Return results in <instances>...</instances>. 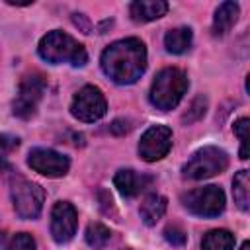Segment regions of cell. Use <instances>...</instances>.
I'll use <instances>...</instances> for the list:
<instances>
[{
    "instance_id": "6da1fadb",
    "label": "cell",
    "mask_w": 250,
    "mask_h": 250,
    "mask_svg": "<svg viewBox=\"0 0 250 250\" xmlns=\"http://www.w3.org/2000/svg\"><path fill=\"white\" fill-rule=\"evenodd\" d=\"M100 64L104 74L115 84H133L146 68V47L137 37L119 39L102 53Z\"/></svg>"
},
{
    "instance_id": "7a4b0ae2",
    "label": "cell",
    "mask_w": 250,
    "mask_h": 250,
    "mask_svg": "<svg viewBox=\"0 0 250 250\" xmlns=\"http://www.w3.org/2000/svg\"><path fill=\"white\" fill-rule=\"evenodd\" d=\"M37 51H39L41 59L51 62V64L68 62L72 66H84L88 61V53H86L84 45H80L68 33L59 31V29L43 35Z\"/></svg>"
},
{
    "instance_id": "3957f363",
    "label": "cell",
    "mask_w": 250,
    "mask_h": 250,
    "mask_svg": "<svg viewBox=\"0 0 250 250\" xmlns=\"http://www.w3.org/2000/svg\"><path fill=\"white\" fill-rule=\"evenodd\" d=\"M188 86H189V82L182 68H176V66L162 68L152 80L150 104L162 111L174 109L182 102L184 94L188 92Z\"/></svg>"
},
{
    "instance_id": "277c9868",
    "label": "cell",
    "mask_w": 250,
    "mask_h": 250,
    "mask_svg": "<svg viewBox=\"0 0 250 250\" xmlns=\"http://www.w3.org/2000/svg\"><path fill=\"white\" fill-rule=\"evenodd\" d=\"M229 166V154L219 146H203L191 154V158L184 164V176L191 180H205L225 172Z\"/></svg>"
},
{
    "instance_id": "5b68a950",
    "label": "cell",
    "mask_w": 250,
    "mask_h": 250,
    "mask_svg": "<svg viewBox=\"0 0 250 250\" xmlns=\"http://www.w3.org/2000/svg\"><path fill=\"white\" fill-rule=\"evenodd\" d=\"M45 88H47V80L43 74H39V72L25 74L20 80L18 94L14 98V104H12L14 115L20 119H29L31 115H35L37 105L45 94Z\"/></svg>"
},
{
    "instance_id": "8992f818",
    "label": "cell",
    "mask_w": 250,
    "mask_h": 250,
    "mask_svg": "<svg viewBox=\"0 0 250 250\" xmlns=\"http://www.w3.org/2000/svg\"><path fill=\"white\" fill-rule=\"evenodd\" d=\"M12 203H14V211L18 213V217L21 219H37L41 215L43 209V201H45V191L39 184L23 180V178H16L12 182Z\"/></svg>"
},
{
    "instance_id": "52a82bcc",
    "label": "cell",
    "mask_w": 250,
    "mask_h": 250,
    "mask_svg": "<svg viewBox=\"0 0 250 250\" xmlns=\"http://www.w3.org/2000/svg\"><path fill=\"white\" fill-rule=\"evenodd\" d=\"M182 203L197 217H219L225 209V193L219 186H203L184 193Z\"/></svg>"
},
{
    "instance_id": "ba28073f",
    "label": "cell",
    "mask_w": 250,
    "mask_h": 250,
    "mask_svg": "<svg viewBox=\"0 0 250 250\" xmlns=\"http://www.w3.org/2000/svg\"><path fill=\"white\" fill-rule=\"evenodd\" d=\"M105 111H107L105 96L102 94L98 86H92V84L80 88L70 104V113L78 121H84V123H94L102 119Z\"/></svg>"
},
{
    "instance_id": "9c48e42d",
    "label": "cell",
    "mask_w": 250,
    "mask_h": 250,
    "mask_svg": "<svg viewBox=\"0 0 250 250\" xmlns=\"http://www.w3.org/2000/svg\"><path fill=\"white\" fill-rule=\"evenodd\" d=\"M172 148V131L166 125L148 127L139 141V156L145 162H156Z\"/></svg>"
},
{
    "instance_id": "30bf717a",
    "label": "cell",
    "mask_w": 250,
    "mask_h": 250,
    "mask_svg": "<svg viewBox=\"0 0 250 250\" xmlns=\"http://www.w3.org/2000/svg\"><path fill=\"white\" fill-rule=\"evenodd\" d=\"M78 227V213L72 203L59 201L51 209V236L57 244L68 242L76 234Z\"/></svg>"
},
{
    "instance_id": "8fae6325",
    "label": "cell",
    "mask_w": 250,
    "mask_h": 250,
    "mask_svg": "<svg viewBox=\"0 0 250 250\" xmlns=\"http://www.w3.org/2000/svg\"><path fill=\"white\" fill-rule=\"evenodd\" d=\"M27 164L31 170H35L47 178H61L70 168L68 158L51 148H31L27 154Z\"/></svg>"
},
{
    "instance_id": "7c38bea8",
    "label": "cell",
    "mask_w": 250,
    "mask_h": 250,
    "mask_svg": "<svg viewBox=\"0 0 250 250\" xmlns=\"http://www.w3.org/2000/svg\"><path fill=\"white\" fill-rule=\"evenodd\" d=\"M154 182L152 176L148 174H139L131 168H123V170H117V174L113 176V184L117 188V191L123 195V197H135L139 195L141 191H145L150 184Z\"/></svg>"
},
{
    "instance_id": "4fadbf2b",
    "label": "cell",
    "mask_w": 250,
    "mask_h": 250,
    "mask_svg": "<svg viewBox=\"0 0 250 250\" xmlns=\"http://www.w3.org/2000/svg\"><path fill=\"white\" fill-rule=\"evenodd\" d=\"M168 12V2L164 0H135L129 6V14L133 21L137 23H146L152 20L162 18Z\"/></svg>"
},
{
    "instance_id": "5bb4252c",
    "label": "cell",
    "mask_w": 250,
    "mask_h": 250,
    "mask_svg": "<svg viewBox=\"0 0 250 250\" xmlns=\"http://www.w3.org/2000/svg\"><path fill=\"white\" fill-rule=\"evenodd\" d=\"M166 207H168L166 197H162V195H158V193H150V195H146V197L143 199V203H141V209H139L143 223H145L146 227L156 225V223L164 217Z\"/></svg>"
},
{
    "instance_id": "9a60e30c",
    "label": "cell",
    "mask_w": 250,
    "mask_h": 250,
    "mask_svg": "<svg viewBox=\"0 0 250 250\" xmlns=\"http://www.w3.org/2000/svg\"><path fill=\"white\" fill-rule=\"evenodd\" d=\"M238 4L236 2H223L213 18V33L215 35H225L227 31H230V27L236 23L238 20Z\"/></svg>"
},
{
    "instance_id": "2e32d148",
    "label": "cell",
    "mask_w": 250,
    "mask_h": 250,
    "mask_svg": "<svg viewBox=\"0 0 250 250\" xmlns=\"http://www.w3.org/2000/svg\"><path fill=\"white\" fill-rule=\"evenodd\" d=\"M193 33L189 27H174L164 35V47L172 55H182L191 47Z\"/></svg>"
},
{
    "instance_id": "e0dca14e",
    "label": "cell",
    "mask_w": 250,
    "mask_h": 250,
    "mask_svg": "<svg viewBox=\"0 0 250 250\" xmlns=\"http://www.w3.org/2000/svg\"><path fill=\"white\" fill-rule=\"evenodd\" d=\"M203 250H232L234 248V234L227 229L209 230L201 240Z\"/></svg>"
},
{
    "instance_id": "ac0fdd59",
    "label": "cell",
    "mask_w": 250,
    "mask_h": 250,
    "mask_svg": "<svg viewBox=\"0 0 250 250\" xmlns=\"http://www.w3.org/2000/svg\"><path fill=\"white\" fill-rule=\"evenodd\" d=\"M232 195H234V203L242 211L250 209V174H248V170L236 172V176L232 180Z\"/></svg>"
},
{
    "instance_id": "d6986e66",
    "label": "cell",
    "mask_w": 250,
    "mask_h": 250,
    "mask_svg": "<svg viewBox=\"0 0 250 250\" xmlns=\"http://www.w3.org/2000/svg\"><path fill=\"white\" fill-rule=\"evenodd\" d=\"M84 238H86L88 246H92L94 250H102L111 240V230L102 223H90L88 229H86Z\"/></svg>"
},
{
    "instance_id": "ffe728a7",
    "label": "cell",
    "mask_w": 250,
    "mask_h": 250,
    "mask_svg": "<svg viewBox=\"0 0 250 250\" xmlns=\"http://www.w3.org/2000/svg\"><path fill=\"white\" fill-rule=\"evenodd\" d=\"M205 109H207V98H205V96H197V98L189 104V109L182 115V121H184L186 125L195 123V121H199V119L205 115Z\"/></svg>"
},
{
    "instance_id": "44dd1931",
    "label": "cell",
    "mask_w": 250,
    "mask_h": 250,
    "mask_svg": "<svg viewBox=\"0 0 250 250\" xmlns=\"http://www.w3.org/2000/svg\"><path fill=\"white\" fill-rule=\"evenodd\" d=\"M236 137L240 139V158L246 160L248 158V129H250V119L248 117H240L234 121L232 125Z\"/></svg>"
},
{
    "instance_id": "7402d4cb",
    "label": "cell",
    "mask_w": 250,
    "mask_h": 250,
    "mask_svg": "<svg viewBox=\"0 0 250 250\" xmlns=\"http://www.w3.org/2000/svg\"><path fill=\"white\" fill-rule=\"evenodd\" d=\"M4 250H35V240L29 232H16L8 238Z\"/></svg>"
},
{
    "instance_id": "603a6c76",
    "label": "cell",
    "mask_w": 250,
    "mask_h": 250,
    "mask_svg": "<svg viewBox=\"0 0 250 250\" xmlns=\"http://www.w3.org/2000/svg\"><path fill=\"white\" fill-rule=\"evenodd\" d=\"M20 145V139L14 135H0V170L8 168V158L12 150H16Z\"/></svg>"
},
{
    "instance_id": "cb8c5ba5",
    "label": "cell",
    "mask_w": 250,
    "mask_h": 250,
    "mask_svg": "<svg viewBox=\"0 0 250 250\" xmlns=\"http://www.w3.org/2000/svg\"><path fill=\"white\" fill-rule=\"evenodd\" d=\"M164 238L168 244L172 246H184L188 242V234L178 227V225H170L164 229Z\"/></svg>"
},
{
    "instance_id": "d4e9b609",
    "label": "cell",
    "mask_w": 250,
    "mask_h": 250,
    "mask_svg": "<svg viewBox=\"0 0 250 250\" xmlns=\"http://www.w3.org/2000/svg\"><path fill=\"white\" fill-rule=\"evenodd\" d=\"M98 201H100V207H102V211L105 213V215H115V207H113V199H111V195H109V191L107 189H98Z\"/></svg>"
},
{
    "instance_id": "484cf974",
    "label": "cell",
    "mask_w": 250,
    "mask_h": 250,
    "mask_svg": "<svg viewBox=\"0 0 250 250\" xmlns=\"http://www.w3.org/2000/svg\"><path fill=\"white\" fill-rule=\"evenodd\" d=\"M72 23L82 31V33H90L92 31V23H90V20L84 16V14H72Z\"/></svg>"
},
{
    "instance_id": "4316f807",
    "label": "cell",
    "mask_w": 250,
    "mask_h": 250,
    "mask_svg": "<svg viewBox=\"0 0 250 250\" xmlns=\"http://www.w3.org/2000/svg\"><path fill=\"white\" fill-rule=\"evenodd\" d=\"M109 131H111L113 135H125V133L131 131V123H129L127 119H115V121L109 125Z\"/></svg>"
},
{
    "instance_id": "83f0119b",
    "label": "cell",
    "mask_w": 250,
    "mask_h": 250,
    "mask_svg": "<svg viewBox=\"0 0 250 250\" xmlns=\"http://www.w3.org/2000/svg\"><path fill=\"white\" fill-rule=\"evenodd\" d=\"M240 250H250V242L246 240V242H242V246H240Z\"/></svg>"
},
{
    "instance_id": "f1b7e54d",
    "label": "cell",
    "mask_w": 250,
    "mask_h": 250,
    "mask_svg": "<svg viewBox=\"0 0 250 250\" xmlns=\"http://www.w3.org/2000/svg\"><path fill=\"white\" fill-rule=\"evenodd\" d=\"M121 250H131V248H121Z\"/></svg>"
}]
</instances>
